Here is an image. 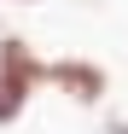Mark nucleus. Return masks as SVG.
<instances>
[{
	"label": "nucleus",
	"instance_id": "1",
	"mask_svg": "<svg viewBox=\"0 0 128 134\" xmlns=\"http://www.w3.org/2000/svg\"><path fill=\"white\" fill-rule=\"evenodd\" d=\"M47 87L58 99H70L76 111H99L111 99V70L88 53H58V58H47Z\"/></svg>",
	"mask_w": 128,
	"mask_h": 134
},
{
	"label": "nucleus",
	"instance_id": "2",
	"mask_svg": "<svg viewBox=\"0 0 128 134\" xmlns=\"http://www.w3.org/2000/svg\"><path fill=\"white\" fill-rule=\"evenodd\" d=\"M0 70H6L12 82H24L29 93H41V87H47V58L35 53V41H29V35L0 29Z\"/></svg>",
	"mask_w": 128,
	"mask_h": 134
},
{
	"label": "nucleus",
	"instance_id": "3",
	"mask_svg": "<svg viewBox=\"0 0 128 134\" xmlns=\"http://www.w3.org/2000/svg\"><path fill=\"white\" fill-rule=\"evenodd\" d=\"M29 87L24 82H12L6 70H0V128H12V122H24V111H29Z\"/></svg>",
	"mask_w": 128,
	"mask_h": 134
},
{
	"label": "nucleus",
	"instance_id": "4",
	"mask_svg": "<svg viewBox=\"0 0 128 134\" xmlns=\"http://www.w3.org/2000/svg\"><path fill=\"white\" fill-rule=\"evenodd\" d=\"M105 134H128V117H122V111H111V117H105Z\"/></svg>",
	"mask_w": 128,
	"mask_h": 134
},
{
	"label": "nucleus",
	"instance_id": "5",
	"mask_svg": "<svg viewBox=\"0 0 128 134\" xmlns=\"http://www.w3.org/2000/svg\"><path fill=\"white\" fill-rule=\"evenodd\" d=\"M6 6H41V0H6Z\"/></svg>",
	"mask_w": 128,
	"mask_h": 134
}]
</instances>
